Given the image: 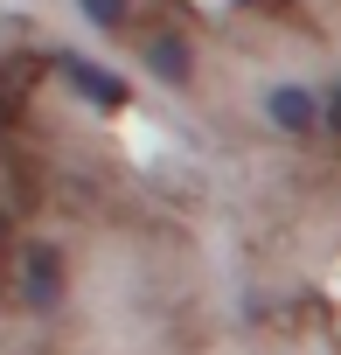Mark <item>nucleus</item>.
Listing matches in <instances>:
<instances>
[{
	"mask_svg": "<svg viewBox=\"0 0 341 355\" xmlns=\"http://www.w3.org/2000/svg\"><path fill=\"white\" fill-rule=\"evenodd\" d=\"M21 293H28V306H49L63 293V258L49 244H28L21 251Z\"/></svg>",
	"mask_w": 341,
	"mask_h": 355,
	"instance_id": "obj_1",
	"label": "nucleus"
},
{
	"mask_svg": "<svg viewBox=\"0 0 341 355\" xmlns=\"http://www.w3.org/2000/svg\"><path fill=\"white\" fill-rule=\"evenodd\" d=\"M146 56H153V70H160V77H189V42H182V35H160Z\"/></svg>",
	"mask_w": 341,
	"mask_h": 355,
	"instance_id": "obj_3",
	"label": "nucleus"
},
{
	"mask_svg": "<svg viewBox=\"0 0 341 355\" xmlns=\"http://www.w3.org/2000/svg\"><path fill=\"white\" fill-rule=\"evenodd\" d=\"M84 15L98 28H125V0H84Z\"/></svg>",
	"mask_w": 341,
	"mask_h": 355,
	"instance_id": "obj_4",
	"label": "nucleus"
},
{
	"mask_svg": "<svg viewBox=\"0 0 341 355\" xmlns=\"http://www.w3.org/2000/svg\"><path fill=\"white\" fill-rule=\"evenodd\" d=\"M334 125H341V98H334Z\"/></svg>",
	"mask_w": 341,
	"mask_h": 355,
	"instance_id": "obj_5",
	"label": "nucleus"
},
{
	"mask_svg": "<svg viewBox=\"0 0 341 355\" xmlns=\"http://www.w3.org/2000/svg\"><path fill=\"white\" fill-rule=\"evenodd\" d=\"M272 119H279L286 132H306V125H313V98H306V91H272Z\"/></svg>",
	"mask_w": 341,
	"mask_h": 355,
	"instance_id": "obj_2",
	"label": "nucleus"
}]
</instances>
